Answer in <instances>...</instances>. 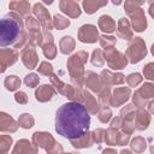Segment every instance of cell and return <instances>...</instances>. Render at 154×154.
<instances>
[{
  "label": "cell",
  "mask_w": 154,
  "mask_h": 154,
  "mask_svg": "<svg viewBox=\"0 0 154 154\" xmlns=\"http://www.w3.org/2000/svg\"><path fill=\"white\" fill-rule=\"evenodd\" d=\"M90 116L84 105L71 101L60 106L55 114V131L69 140H77L89 130Z\"/></svg>",
  "instance_id": "6da1fadb"
},
{
  "label": "cell",
  "mask_w": 154,
  "mask_h": 154,
  "mask_svg": "<svg viewBox=\"0 0 154 154\" xmlns=\"http://www.w3.org/2000/svg\"><path fill=\"white\" fill-rule=\"evenodd\" d=\"M23 23L16 14L0 19V46L7 47L17 42L20 35Z\"/></svg>",
  "instance_id": "7a4b0ae2"
},
{
  "label": "cell",
  "mask_w": 154,
  "mask_h": 154,
  "mask_svg": "<svg viewBox=\"0 0 154 154\" xmlns=\"http://www.w3.org/2000/svg\"><path fill=\"white\" fill-rule=\"evenodd\" d=\"M126 53L130 57L131 63H137L142 59L143 55H146V46H144V43L142 42V40L140 37H136L135 41L129 45V48H128Z\"/></svg>",
  "instance_id": "3957f363"
},
{
  "label": "cell",
  "mask_w": 154,
  "mask_h": 154,
  "mask_svg": "<svg viewBox=\"0 0 154 154\" xmlns=\"http://www.w3.org/2000/svg\"><path fill=\"white\" fill-rule=\"evenodd\" d=\"M105 57L107 58V61L112 69H123L126 65L125 57L123 54H120L119 52L114 51L113 48H108Z\"/></svg>",
  "instance_id": "277c9868"
},
{
  "label": "cell",
  "mask_w": 154,
  "mask_h": 154,
  "mask_svg": "<svg viewBox=\"0 0 154 154\" xmlns=\"http://www.w3.org/2000/svg\"><path fill=\"white\" fill-rule=\"evenodd\" d=\"M79 40L82 42H95L97 40V31L94 25H84L79 30Z\"/></svg>",
  "instance_id": "5b68a950"
},
{
  "label": "cell",
  "mask_w": 154,
  "mask_h": 154,
  "mask_svg": "<svg viewBox=\"0 0 154 154\" xmlns=\"http://www.w3.org/2000/svg\"><path fill=\"white\" fill-rule=\"evenodd\" d=\"M60 6H61V10H63L65 13L70 14L71 17H77V16H79V13H81L78 5H77L75 1H72V0H61Z\"/></svg>",
  "instance_id": "8992f818"
},
{
  "label": "cell",
  "mask_w": 154,
  "mask_h": 154,
  "mask_svg": "<svg viewBox=\"0 0 154 154\" xmlns=\"http://www.w3.org/2000/svg\"><path fill=\"white\" fill-rule=\"evenodd\" d=\"M29 48V47H28ZM22 60L23 63L29 67V69H34L36 63H37V58H36V54H35V51L32 47H30L29 49H25L22 54Z\"/></svg>",
  "instance_id": "52a82bcc"
},
{
  "label": "cell",
  "mask_w": 154,
  "mask_h": 154,
  "mask_svg": "<svg viewBox=\"0 0 154 154\" xmlns=\"http://www.w3.org/2000/svg\"><path fill=\"white\" fill-rule=\"evenodd\" d=\"M53 94H54V89L51 85L45 84V85H41L36 90V94L35 95H36V99L37 100H40V101H47V100H49L53 96Z\"/></svg>",
  "instance_id": "ba28073f"
},
{
  "label": "cell",
  "mask_w": 154,
  "mask_h": 154,
  "mask_svg": "<svg viewBox=\"0 0 154 154\" xmlns=\"http://www.w3.org/2000/svg\"><path fill=\"white\" fill-rule=\"evenodd\" d=\"M34 12L35 14L40 18V20L42 22V24H45L46 26H48V29H51V23H49V14L46 11V8L43 6H41L40 4H36L34 6Z\"/></svg>",
  "instance_id": "9c48e42d"
},
{
  "label": "cell",
  "mask_w": 154,
  "mask_h": 154,
  "mask_svg": "<svg viewBox=\"0 0 154 154\" xmlns=\"http://www.w3.org/2000/svg\"><path fill=\"white\" fill-rule=\"evenodd\" d=\"M107 4V0H84L83 7L87 13H94L99 7Z\"/></svg>",
  "instance_id": "30bf717a"
},
{
  "label": "cell",
  "mask_w": 154,
  "mask_h": 154,
  "mask_svg": "<svg viewBox=\"0 0 154 154\" xmlns=\"http://www.w3.org/2000/svg\"><path fill=\"white\" fill-rule=\"evenodd\" d=\"M132 18H136V20L135 19L132 20V24H134L135 30L136 31H142L146 28V18L143 16V12L138 8L137 12L135 14H132Z\"/></svg>",
  "instance_id": "8fae6325"
},
{
  "label": "cell",
  "mask_w": 154,
  "mask_h": 154,
  "mask_svg": "<svg viewBox=\"0 0 154 154\" xmlns=\"http://www.w3.org/2000/svg\"><path fill=\"white\" fill-rule=\"evenodd\" d=\"M99 25H100L101 30H102V31H106V32H112V31L116 29L114 22H113L112 18L108 17V16H102V17H100Z\"/></svg>",
  "instance_id": "7c38bea8"
},
{
  "label": "cell",
  "mask_w": 154,
  "mask_h": 154,
  "mask_svg": "<svg viewBox=\"0 0 154 154\" xmlns=\"http://www.w3.org/2000/svg\"><path fill=\"white\" fill-rule=\"evenodd\" d=\"M129 94H130V90L126 88H120V89H117L114 91V100H113V105H119L124 101H126V99L129 97Z\"/></svg>",
  "instance_id": "4fadbf2b"
},
{
  "label": "cell",
  "mask_w": 154,
  "mask_h": 154,
  "mask_svg": "<svg viewBox=\"0 0 154 154\" xmlns=\"http://www.w3.org/2000/svg\"><path fill=\"white\" fill-rule=\"evenodd\" d=\"M10 7L12 8V10H16V11H18L19 13H22V14H26L28 12H29V10H30V6H29V4L26 2V1H14V2H11L10 4Z\"/></svg>",
  "instance_id": "5bb4252c"
},
{
  "label": "cell",
  "mask_w": 154,
  "mask_h": 154,
  "mask_svg": "<svg viewBox=\"0 0 154 154\" xmlns=\"http://www.w3.org/2000/svg\"><path fill=\"white\" fill-rule=\"evenodd\" d=\"M87 76H89V77H87V85H88L91 90H94V91L99 90L100 82H99V79H97V76H96L95 73H93V72H87Z\"/></svg>",
  "instance_id": "9a60e30c"
},
{
  "label": "cell",
  "mask_w": 154,
  "mask_h": 154,
  "mask_svg": "<svg viewBox=\"0 0 154 154\" xmlns=\"http://www.w3.org/2000/svg\"><path fill=\"white\" fill-rule=\"evenodd\" d=\"M73 40H72V37H70V36H65L63 40H61V42H60V48H61V52L63 53H69V52H71L72 49H73Z\"/></svg>",
  "instance_id": "2e32d148"
},
{
  "label": "cell",
  "mask_w": 154,
  "mask_h": 154,
  "mask_svg": "<svg viewBox=\"0 0 154 154\" xmlns=\"http://www.w3.org/2000/svg\"><path fill=\"white\" fill-rule=\"evenodd\" d=\"M5 85L8 90H16L19 85H20V81L18 77L16 76H10L5 79Z\"/></svg>",
  "instance_id": "e0dca14e"
},
{
  "label": "cell",
  "mask_w": 154,
  "mask_h": 154,
  "mask_svg": "<svg viewBox=\"0 0 154 154\" xmlns=\"http://www.w3.org/2000/svg\"><path fill=\"white\" fill-rule=\"evenodd\" d=\"M69 24H70L69 19H65V18L61 17V16H54V25H55L58 29H64V28H66Z\"/></svg>",
  "instance_id": "ac0fdd59"
},
{
  "label": "cell",
  "mask_w": 154,
  "mask_h": 154,
  "mask_svg": "<svg viewBox=\"0 0 154 154\" xmlns=\"http://www.w3.org/2000/svg\"><path fill=\"white\" fill-rule=\"evenodd\" d=\"M32 123H34V119L30 117V114H23L19 119V124L23 128H30L32 126Z\"/></svg>",
  "instance_id": "d6986e66"
},
{
  "label": "cell",
  "mask_w": 154,
  "mask_h": 154,
  "mask_svg": "<svg viewBox=\"0 0 154 154\" xmlns=\"http://www.w3.org/2000/svg\"><path fill=\"white\" fill-rule=\"evenodd\" d=\"M25 84L29 85V87H35L37 83H38V77L35 75V73H31V75H28L24 79Z\"/></svg>",
  "instance_id": "ffe728a7"
},
{
  "label": "cell",
  "mask_w": 154,
  "mask_h": 154,
  "mask_svg": "<svg viewBox=\"0 0 154 154\" xmlns=\"http://www.w3.org/2000/svg\"><path fill=\"white\" fill-rule=\"evenodd\" d=\"M128 82H129L130 85H136V84H138V83L141 82V76H140V73H132V75H130V76L128 77Z\"/></svg>",
  "instance_id": "44dd1931"
},
{
  "label": "cell",
  "mask_w": 154,
  "mask_h": 154,
  "mask_svg": "<svg viewBox=\"0 0 154 154\" xmlns=\"http://www.w3.org/2000/svg\"><path fill=\"white\" fill-rule=\"evenodd\" d=\"M100 38H101V40H100L101 46H103V47H105V46L107 47L108 45H113V43L116 42V38H114V37H111V36H109V37H107V36H101Z\"/></svg>",
  "instance_id": "7402d4cb"
},
{
  "label": "cell",
  "mask_w": 154,
  "mask_h": 154,
  "mask_svg": "<svg viewBox=\"0 0 154 154\" xmlns=\"http://www.w3.org/2000/svg\"><path fill=\"white\" fill-rule=\"evenodd\" d=\"M38 71L43 75H48V73H52V66L47 63H42L41 66L38 67Z\"/></svg>",
  "instance_id": "603a6c76"
},
{
  "label": "cell",
  "mask_w": 154,
  "mask_h": 154,
  "mask_svg": "<svg viewBox=\"0 0 154 154\" xmlns=\"http://www.w3.org/2000/svg\"><path fill=\"white\" fill-rule=\"evenodd\" d=\"M14 99H16V101L19 102V103H26V101H28L26 94L23 93V91H18V93L14 95Z\"/></svg>",
  "instance_id": "cb8c5ba5"
},
{
  "label": "cell",
  "mask_w": 154,
  "mask_h": 154,
  "mask_svg": "<svg viewBox=\"0 0 154 154\" xmlns=\"http://www.w3.org/2000/svg\"><path fill=\"white\" fill-rule=\"evenodd\" d=\"M100 54H101V52H100L99 49H97V51H94V53H93V60H91L94 65H99V66H100V65H102V63H103V61L99 60V58H101V55H100Z\"/></svg>",
  "instance_id": "d4e9b609"
},
{
  "label": "cell",
  "mask_w": 154,
  "mask_h": 154,
  "mask_svg": "<svg viewBox=\"0 0 154 154\" xmlns=\"http://www.w3.org/2000/svg\"><path fill=\"white\" fill-rule=\"evenodd\" d=\"M109 118H111V111H109V109L103 108V112H101V113H100V119H101V122L106 123V122H108V119H109Z\"/></svg>",
  "instance_id": "484cf974"
},
{
  "label": "cell",
  "mask_w": 154,
  "mask_h": 154,
  "mask_svg": "<svg viewBox=\"0 0 154 154\" xmlns=\"http://www.w3.org/2000/svg\"><path fill=\"white\" fill-rule=\"evenodd\" d=\"M143 72H144V75H146L147 78L152 79V78H153V64H148V65L144 67Z\"/></svg>",
  "instance_id": "4316f807"
},
{
  "label": "cell",
  "mask_w": 154,
  "mask_h": 154,
  "mask_svg": "<svg viewBox=\"0 0 154 154\" xmlns=\"http://www.w3.org/2000/svg\"><path fill=\"white\" fill-rule=\"evenodd\" d=\"M113 1V4H116V5H119L120 2H122V0H112Z\"/></svg>",
  "instance_id": "83f0119b"
},
{
  "label": "cell",
  "mask_w": 154,
  "mask_h": 154,
  "mask_svg": "<svg viewBox=\"0 0 154 154\" xmlns=\"http://www.w3.org/2000/svg\"><path fill=\"white\" fill-rule=\"evenodd\" d=\"M43 1H45L46 4H52V2H53V0H43Z\"/></svg>",
  "instance_id": "f1b7e54d"
}]
</instances>
